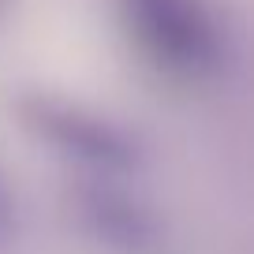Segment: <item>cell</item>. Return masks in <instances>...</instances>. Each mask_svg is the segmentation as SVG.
<instances>
[{"instance_id": "cell-1", "label": "cell", "mask_w": 254, "mask_h": 254, "mask_svg": "<svg viewBox=\"0 0 254 254\" xmlns=\"http://www.w3.org/2000/svg\"><path fill=\"white\" fill-rule=\"evenodd\" d=\"M120 15L165 75L202 79L221 60V34L206 0H120Z\"/></svg>"}, {"instance_id": "cell-2", "label": "cell", "mask_w": 254, "mask_h": 254, "mask_svg": "<svg viewBox=\"0 0 254 254\" xmlns=\"http://www.w3.org/2000/svg\"><path fill=\"white\" fill-rule=\"evenodd\" d=\"M15 116L23 120L30 135H38L41 142L60 150L64 157L101 168V172H127L142 157L138 138L124 124H116L112 116H101L97 109H90L82 101H71V97L41 94V90L19 94Z\"/></svg>"}, {"instance_id": "cell-3", "label": "cell", "mask_w": 254, "mask_h": 254, "mask_svg": "<svg viewBox=\"0 0 254 254\" xmlns=\"http://www.w3.org/2000/svg\"><path fill=\"white\" fill-rule=\"evenodd\" d=\"M79 217L86 232L112 254H165V224L142 202L127 198L112 187L79 190Z\"/></svg>"}, {"instance_id": "cell-4", "label": "cell", "mask_w": 254, "mask_h": 254, "mask_svg": "<svg viewBox=\"0 0 254 254\" xmlns=\"http://www.w3.org/2000/svg\"><path fill=\"white\" fill-rule=\"evenodd\" d=\"M19 232V209H15V194H11L8 187V176H4V168H0V251L15 239Z\"/></svg>"}]
</instances>
